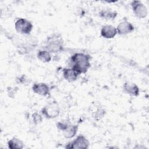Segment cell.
Masks as SVG:
<instances>
[{
    "mask_svg": "<svg viewBox=\"0 0 149 149\" xmlns=\"http://www.w3.org/2000/svg\"><path fill=\"white\" fill-rule=\"evenodd\" d=\"M32 119L34 123L37 124L40 122H41L42 121V116L38 113L37 112H34L33 115H32Z\"/></svg>",
    "mask_w": 149,
    "mask_h": 149,
    "instance_id": "obj_18",
    "label": "cell"
},
{
    "mask_svg": "<svg viewBox=\"0 0 149 149\" xmlns=\"http://www.w3.org/2000/svg\"><path fill=\"white\" fill-rule=\"evenodd\" d=\"M91 57L90 55L83 53H75L72 55L70 59V68L74 69L79 74L85 73L90 68V59Z\"/></svg>",
    "mask_w": 149,
    "mask_h": 149,
    "instance_id": "obj_1",
    "label": "cell"
},
{
    "mask_svg": "<svg viewBox=\"0 0 149 149\" xmlns=\"http://www.w3.org/2000/svg\"><path fill=\"white\" fill-rule=\"evenodd\" d=\"M69 124L70 123H69L66 122H65V121H59L56 123V126L59 130H61L63 132L64 130H65L68 127Z\"/></svg>",
    "mask_w": 149,
    "mask_h": 149,
    "instance_id": "obj_17",
    "label": "cell"
},
{
    "mask_svg": "<svg viewBox=\"0 0 149 149\" xmlns=\"http://www.w3.org/2000/svg\"><path fill=\"white\" fill-rule=\"evenodd\" d=\"M89 144L88 140L83 135H79L73 141L69 143L65 148L86 149L88 147Z\"/></svg>",
    "mask_w": 149,
    "mask_h": 149,
    "instance_id": "obj_4",
    "label": "cell"
},
{
    "mask_svg": "<svg viewBox=\"0 0 149 149\" xmlns=\"http://www.w3.org/2000/svg\"><path fill=\"white\" fill-rule=\"evenodd\" d=\"M37 58L41 62L46 63L49 62L51 60V55L50 52L47 50H40L37 53Z\"/></svg>",
    "mask_w": 149,
    "mask_h": 149,
    "instance_id": "obj_15",
    "label": "cell"
},
{
    "mask_svg": "<svg viewBox=\"0 0 149 149\" xmlns=\"http://www.w3.org/2000/svg\"><path fill=\"white\" fill-rule=\"evenodd\" d=\"M95 109H94L92 108L91 109V112H92V115L93 116V117L96 119H100L104 117L105 113V111L104 109L103 108H102L101 107H99L97 105H95Z\"/></svg>",
    "mask_w": 149,
    "mask_h": 149,
    "instance_id": "obj_16",
    "label": "cell"
},
{
    "mask_svg": "<svg viewBox=\"0 0 149 149\" xmlns=\"http://www.w3.org/2000/svg\"><path fill=\"white\" fill-rule=\"evenodd\" d=\"M33 92L42 96H47L49 94L50 88L49 86L44 83H35L32 87Z\"/></svg>",
    "mask_w": 149,
    "mask_h": 149,
    "instance_id": "obj_9",
    "label": "cell"
},
{
    "mask_svg": "<svg viewBox=\"0 0 149 149\" xmlns=\"http://www.w3.org/2000/svg\"><path fill=\"white\" fill-rule=\"evenodd\" d=\"M60 112V109L55 103L48 104L41 109V113L47 118L52 119L56 117Z\"/></svg>",
    "mask_w": 149,
    "mask_h": 149,
    "instance_id": "obj_6",
    "label": "cell"
},
{
    "mask_svg": "<svg viewBox=\"0 0 149 149\" xmlns=\"http://www.w3.org/2000/svg\"><path fill=\"white\" fill-rule=\"evenodd\" d=\"M23 143L19 139L16 137H13L10 140H9L8 142V146L9 148L15 149H22L23 148Z\"/></svg>",
    "mask_w": 149,
    "mask_h": 149,
    "instance_id": "obj_14",
    "label": "cell"
},
{
    "mask_svg": "<svg viewBox=\"0 0 149 149\" xmlns=\"http://www.w3.org/2000/svg\"><path fill=\"white\" fill-rule=\"evenodd\" d=\"M78 129V125H71L70 123L68 127L63 131V136L66 139H71L73 137L77 132Z\"/></svg>",
    "mask_w": 149,
    "mask_h": 149,
    "instance_id": "obj_12",
    "label": "cell"
},
{
    "mask_svg": "<svg viewBox=\"0 0 149 149\" xmlns=\"http://www.w3.org/2000/svg\"><path fill=\"white\" fill-rule=\"evenodd\" d=\"M100 33L102 37L107 39L112 38L118 34L116 28L110 24L103 26Z\"/></svg>",
    "mask_w": 149,
    "mask_h": 149,
    "instance_id": "obj_8",
    "label": "cell"
},
{
    "mask_svg": "<svg viewBox=\"0 0 149 149\" xmlns=\"http://www.w3.org/2000/svg\"><path fill=\"white\" fill-rule=\"evenodd\" d=\"M131 6L134 15L137 17L142 19L147 15V9L146 6L140 1H133L131 2Z\"/></svg>",
    "mask_w": 149,
    "mask_h": 149,
    "instance_id": "obj_5",
    "label": "cell"
},
{
    "mask_svg": "<svg viewBox=\"0 0 149 149\" xmlns=\"http://www.w3.org/2000/svg\"><path fill=\"white\" fill-rule=\"evenodd\" d=\"M63 41L59 34H52L47 39L44 49L49 52H58L63 49Z\"/></svg>",
    "mask_w": 149,
    "mask_h": 149,
    "instance_id": "obj_2",
    "label": "cell"
},
{
    "mask_svg": "<svg viewBox=\"0 0 149 149\" xmlns=\"http://www.w3.org/2000/svg\"><path fill=\"white\" fill-rule=\"evenodd\" d=\"M15 27L17 32L22 34L29 35L33 30V26L29 20L26 19L20 18L15 22Z\"/></svg>",
    "mask_w": 149,
    "mask_h": 149,
    "instance_id": "obj_3",
    "label": "cell"
},
{
    "mask_svg": "<svg viewBox=\"0 0 149 149\" xmlns=\"http://www.w3.org/2000/svg\"><path fill=\"white\" fill-rule=\"evenodd\" d=\"M124 91L132 96H137L139 94V88L138 86L132 82H126L123 87Z\"/></svg>",
    "mask_w": 149,
    "mask_h": 149,
    "instance_id": "obj_10",
    "label": "cell"
},
{
    "mask_svg": "<svg viewBox=\"0 0 149 149\" xmlns=\"http://www.w3.org/2000/svg\"><path fill=\"white\" fill-rule=\"evenodd\" d=\"M99 15L106 20H113L117 16V12L109 9H104L99 12Z\"/></svg>",
    "mask_w": 149,
    "mask_h": 149,
    "instance_id": "obj_13",
    "label": "cell"
},
{
    "mask_svg": "<svg viewBox=\"0 0 149 149\" xmlns=\"http://www.w3.org/2000/svg\"><path fill=\"white\" fill-rule=\"evenodd\" d=\"M16 91L15 90L14 88H12V87H9L8 88V95L10 97H14V94L16 93Z\"/></svg>",
    "mask_w": 149,
    "mask_h": 149,
    "instance_id": "obj_19",
    "label": "cell"
},
{
    "mask_svg": "<svg viewBox=\"0 0 149 149\" xmlns=\"http://www.w3.org/2000/svg\"><path fill=\"white\" fill-rule=\"evenodd\" d=\"M79 74L72 68H64L63 69V76L65 80L69 82L76 80Z\"/></svg>",
    "mask_w": 149,
    "mask_h": 149,
    "instance_id": "obj_11",
    "label": "cell"
},
{
    "mask_svg": "<svg viewBox=\"0 0 149 149\" xmlns=\"http://www.w3.org/2000/svg\"><path fill=\"white\" fill-rule=\"evenodd\" d=\"M117 33L120 35H125L132 32L134 30V26L127 20H124L118 25Z\"/></svg>",
    "mask_w": 149,
    "mask_h": 149,
    "instance_id": "obj_7",
    "label": "cell"
}]
</instances>
